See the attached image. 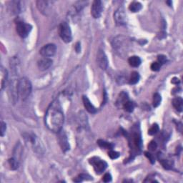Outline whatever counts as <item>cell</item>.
I'll return each instance as SVG.
<instances>
[{"label": "cell", "instance_id": "6", "mask_svg": "<svg viewBox=\"0 0 183 183\" xmlns=\"http://www.w3.org/2000/svg\"><path fill=\"white\" fill-rule=\"evenodd\" d=\"M114 19L118 25H124L127 24V14L122 6L118 8L114 14Z\"/></svg>", "mask_w": 183, "mask_h": 183}, {"label": "cell", "instance_id": "25", "mask_svg": "<svg viewBox=\"0 0 183 183\" xmlns=\"http://www.w3.org/2000/svg\"><path fill=\"white\" fill-rule=\"evenodd\" d=\"M159 131V126L157 124H154L152 127H150V129L148 130V134L149 135H153V134H157Z\"/></svg>", "mask_w": 183, "mask_h": 183}, {"label": "cell", "instance_id": "20", "mask_svg": "<svg viewBox=\"0 0 183 183\" xmlns=\"http://www.w3.org/2000/svg\"><path fill=\"white\" fill-rule=\"evenodd\" d=\"M97 144H98V145L99 146V147H102V148H104V149H112L113 147H114V145H113L112 143L105 142V141L102 140V139H99V140H98Z\"/></svg>", "mask_w": 183, "mask_h": 183}, {"label": "cell", "instance_id": "18", "mask_svg": "<svg viewBox=\"0 0 183 183\" xmlns=\"http://www.w3.org/2000/svg\"><path fill=\"white\" fill-rule=\"evenodd\" d=\"M139 78H140V76H139V73L137 72V71H133L132 74H131L130 78H129V84H137L139 80Z\"/></svg>", "mask_w": 183, "mask_h": 183}, {"label": "cell", "instance_id": "9", "mask_svg": "<svg viewBox=\"0 0 183 183\" xmlns=\"http://www.w3.org/2000/svg\"><path fill=\"white\" fill-rule=\"evenodd\" d=\"M97 62L98 66L102 69H107L108 66V60L105 53L103 50H99L97 54Z\"/></svg>", "mask_w": 183, "mask_h": 183}, {"label": "cell", "instance_id": "11", "mask_svg": "<svg viewBox=\"0 0 183 183\" xmlns=\"http://www.w3.org/2000/svg\"><path fill=\"white\" fill-rule=\"evenodd\" d=\"M52 64V60L48 57H43L38 61V67L40 70L44 71L49 69Z\"/></svg>", "mask_w": 183, "mask_h": 183}, {"label": "cell", "instance_id": "22", "mask_svg": "<svg viewBox=\"0 0 183 183\" xmlns=\"http://www.w3.org/2000/svg\"><path fill=\"white\" fill-rule=\"evenodd\" d=\"M159 162H161V164H162V165L164 167V168H165L167 169H171L173 165V162L172 160H169V159H159Z\"/></svg>", "mask_w": 183, "mask_h": 183}, {"label": "cell", "instance_id": "26", "mask_svg": "<svg viewBox=\"0 0 183 183\" xmlns=\"http://www.w3.org/2000/svg\"><path fill=\"white\" fill-rule=\"evenodd\" d=\"M151 69L154 71H157L160 69L161 67V64H159L158 61H155V62H153L152 64H151Z\"/></svg>", "mask_w": 183, "mask_h": 183}, {"label": "cell", "instance_id": "15", "mask_svg": "<svg viewBox=\"0 0 183 183\" xmlns=\"http://www.w3.org/2000/svg\"><path fill=\"white\" fill-rule=\"evenodd\" d=\"M141 59L137 56H132L128 59V63L132 67H137L141 64Z\"/></svg>", "mask_w": 183, "mask_h": 183}, {"label": "cell", "instance_id": "14", "mask_svg": "<svg viewBox=\"0 0 183 183\" xmlns=\"http://www.w3.org/2000/svg\"><path fill=\"white\" fill-rule=\"evenodd\" d=\"M172 105L179 112H182L183 109V100L181 97H178L173 99Z\"/></svg>", "mask_w": 183, "mask_h": 183}, {"label": "cell", "instance_id": "13", "mask_svg": "<svg viewBox=\"0 0 183 183\" xmlns=\"http://www.w3.org/2000/svg\"><path fill=\"white\" fill-rule=\"evenodd\" d=\"M0 75H1V89L2 90L6 86V81L8 78V72L6 69H4L3 66L0 68Z\"/></svg>", "mask_w": 183, "mask_h": 183}, {"label": "cell", "instance_id": "24", "mask_svg": "<svg viewBox=\"0 0 183 183\" xmlns=\"http://www.w3.org/2000/svg\"><path fill=\"white\" fill-rule=\"evenodd\" d=\"M9 163L11 169H16L19 167V161L16 159L14 157L10 158L9 159Z\"/></svg>", "mask_w": 183, "mask_h": 183}, {"label": "cell", "instance_id": "31", "mask_svg": "<svg viewBox=\"0 0 183 183\" xmlns=\"http://www.w3.org/2000/svg\"><path fill=\"white\" fill-rule=\"evenodd\" d=\"M102 179L104 182H111L112 181V176H111V174L109 173H106L104 175V177H103Z\"/></svg>", "mask_w": 183, "mask_h": 183}, {"label": "cell", "instance_id": "32", "mask_svg": "<svg viewBox=\"0 0 183 183\" xmlns=\"http://www.w3.org/2000/svg\"><path fill=\"white\" fill-rule=\"evenodd\" d=\"M6 124L3 122V121H1V136H4V133H5L6 132Z\"/></svg>", "mask_w": 183, "mask_h": 183}, {"label": "cell", "instance_id": "19", "mask_svg": "<svg viewBox=\"0 0 183 183\" xmlns=\"http://www.w3.org/2000/svg\"><path fill=\"white\" fill-rule=\"evenodd\" d=\"M123 109L127 112H132L134 109V103L131 101H127L124 104H123Z\"/></svg>", "mask_w": 183, "mask_h": 183}, {"label": "cell", "instance_id": "27", "mask_svg": "<svg viewBox=\"0 0 183 183\" xmlns=\"http://www.w3.org/2000/svg\"><path fill=\"white\" fill-rule=\"evenodd\" d=\"M108 155H109V157H110L111 159H117V158L119 157V153L116 152V151L110 149V151H109V153H108Z\"/></svg>", "mask_w": 183, "mask_h": 183}, {"label": "cell", "instance_id": "21", "mask_svg": "<svg viewBox=\"0 0 183 183\" xmlns=\"http://www.w3.org/2000/svg\"><path fill=\"white\" fill-rule=\"evenodd\" d=\"M127 101H128L127 94L125 92H122L120 94H119V97H118L117 104H121V105L123 106V104L127 102Z\"/></svg>", "mask_w": 183, "mask_h": 183}, {"label": "cell", "instance_id": "4", "mask_svg": "<svg viewBox=\"0 0 183 183\" xmlns=\"http://www.w3.org/2000/svg\"><path fill=\"white\" fill-rule=\"evenodd\" d=\"M89 162L93 166L94 171L97 174H99L102 173L107 167V163L99 157H92L91 159H89Z\"/></svg>", "mask_w": 183, "mask_h": 183}, {"label": "cell", "instance_id": "8", "mask_svg": "<svg viewBox=\"0 0 183 183\" xmlns=\"http://www.w3.org/2000/svg\"><path fill=\"white\" fill-rule=\"evenodd\" d=\"M102 11V1L99 0H95L93 1L91 7V14L94 19H98L100 17Z\"/></svg>", "mask_w": 183, "mask_h": 183}, {"label": "cell", "instance_id": "16", "mask_svg": "<svg viewBox=\"0 0 183 183\" xmlns=\"http://www.w3.org/2000/svg\"><path fill=\"white\" fill-rule=\"evenodd\" d=\"M59 144H60L61 149L63 151H66L69 149V143L67 142L66 136L64 134H61L59 135Z\"/></svg>", "mask_w": 183, "mask_h": 183}, {"label": "cell", "instance_id": "12", "mask_svg": "<svg viewBox=\"0 0 183 183\" xmlns=\"http://www.w3.org/2000/svg\"><path fill=\"white\" fill-rule=\"evenodd\" d=\"M82 100L83 103H84V107L86 108V109L88 112L89 113H92V114H94V113L97 112V109L94 107V105L92 104L89 99L86 96H83Z\"/></svg>", "mask_w": 183, "mask_h": 183}, {"label": "cell", "instance_id": "28", "mask_svg": "<svg viewBox=\"0 0 183 183\" xmlns=\"http://www.w3.org/2000/svg\"><path fill=\"white\" fill-rule=\"evenodd\" d=\"M157 147V144L154 141H151L148 144V149L149 151H154Z\"/></svg>", "mask_w": 183, "mask_h": 183}, {"label": "cell", "instance_id": "30", "mask_svg": "<svg viewBox=\"0 0 183 183\" xmlns=\"http://www.w3.org/2000/svg\"><path fill=\"white\" fill-rule=\"evenodd\" d=\"M144 154H145V156L149 159V160L150 161V162L152 163V164H154V163L155 162V158H154V155H153L152 154H151V153L148 152H145Z\"/></svg>", "mask_w": 183, "mask_h": 183}, {"label": "cell", "instance_id": "23", "mask_svg": "<svg viewBox=\"0 0 183 183\" xmlns=\"http://www.w3.org/2000/svg\"><path fill=\"white\" fill-rule=\"evenodd\" d=\"M161 101H162V97H161L160 94H158V93H155L153 96V106L154 107H157L160 104Z\"/></svg>", "mask_w": 183, "mask_h": 183}, {"label": "cell", "instance_id": "17", "mask_svg": "<svg viewBox=\"0 0 183 183\" xmlns=\"http://www.w3.org/2000/svg\"><path fill=\"white\" fill-rule=\"evenodd\" d=\"M129 9L132 12H137L142 9V4L138 1H133L129 4Z\"/></svg>", "mask_w": 183, "mask_h": 183}, {"label": "cell", "instance_id": "5", "mask_svg": "<svg viewBox=\"0 0 183 183\" xmlns=\"http://www.w3.org/2000/svg\"><path fill=\"white\" fill-rule=\"evenodd\" d=\"M31 26L21 21H18L16 23V30L21 38H25L28 36L31 30Z\"/></svg>", "mask_w": 183, "mask_h": 183}, {"label": "cell", "instance_id": "3", "mask_svg": "<svg viewBox=\"0 0 183 183\" xmlns=\"http://www.w3.org/2000/svg\"><path fill=\"white\" fill-rule=\"evenodd\" d=\"M59 36L61 39H62L64 42L69 43L70 42L72 39V35H71V31L70 26L67 23L64 21L61 22L60 26H59Z\"/></svg>", "mask_w": 183, "mask_h": 183}, {"label": "cell", "instance_id": "7", "mask_svg": "<svg viewBox=\"0 0 183 183\" xmlns=\"http://www.w3.org/2000/svg\"><path fill=\"white\" fill-rule=\"evenodd\" d=\"M56 51V45L54 44H48L44 45L39 51V53L44 57H51L55 54Z\"/></svg>", "mask_w": 183, "mask_h": 183}, {"label": "cell", "instance_id": "29", "mask_svg": "<svg viewBox=\"0 0 183 183\" xmlns=\"http://www.w3.org/2000/svg\"><path fill=\"white\" fill-rule=\"evenodd\" d=\"M157 59H158V62L160 64H163L167 61V56L163 55V54H160L157 56Z\"/></svg>", "mask_w": 183, "mask_h": 183}, {"label": "cell", "instance_id": "33", "mask_svg": "<svg viewBox=\"0 0 183 183\" xmlns=\"http://www.w3.org/2000/svg\"><path fill=\"white\" fill-rule=\"evenodd\" d=\"M172 83H173V84H179V79H178V78H176V77L173 78L172 80Z\"/></svg>", "mask_w": 183, "mask_h": 183}, {"label": "cell", "instance_id": "10", "mask_svg": "<svg viewBox=\"0 0 183 183\" xmlns=\"http://www.w3.org/2000/svg\"><path fill=\"white\" fill-rule=\"evenodd\" d=\"M52 4V1H36V6L38 9L41 11L42 14H48L51 9V6Z\"/></svg>", "mask_w": 183, "mask_h": 183}, {"label": "cell", "instance_id": "2", "mask_svg": "<svg viewBox=\"0 0 183 183\" xmlns=\"http://www.w3.org/2000/svg\"><path fill=\"white\" fill-rule=\"evenodd\" d=\"M31 89V84L27 78L22 77L16 81V94L22 100H25L29 97Z\"/></svg>", "mask_w": 183, "mask_h": 183}, {"label": "cell", "instance_id": "1", "mask_svg": "<svg viewBox=\"0 0 183 183\" xmlns=\"http://www.w3.org/2000/svg\"><path fill=\"white\" fill-rule=\"evenodd\" d=\"M64 113L59 100L52 101L48 107L44 117L46 127L53 132H61L64 124Z\"/></svg>", "mask_w": 183, "mask_h": 183}]
</instances>
